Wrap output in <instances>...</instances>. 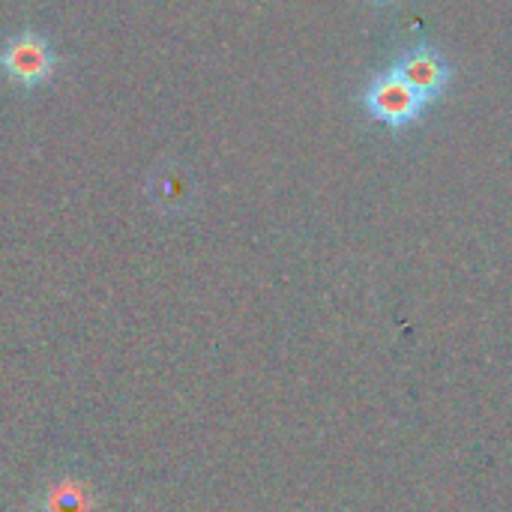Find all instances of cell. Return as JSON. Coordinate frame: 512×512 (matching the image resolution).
<instances>
[{
    "label": "cell",
    "mask_w": 512,
    "mask_h": 512,
    "mask_svg": "<svg viewBox=\"0 0 512 512\" xmlns=\"http://www.w3.org/2000/svg\"><path fill=\"white\" fill-rule=\"evenodd\" d=\"M357 99H360L363 114L372 123L390 129L393 135H402V132L420 126V120L435 108L408 81H402L390 66L381 69V72H375L363 84V90H360Z\"/></svg>",
    "instance_id": "cell-1"
},
{
    "label": "cell",
    "mask_w": 512,
    "mask_h": 512,
    "mask_svg": "<svg viewBox=\"0 0 512 512\" xmlns=\"http://www.w3.org/2000/svg\"><path fill=\"white\" fill-rule=\"evenodd\" d=\"M0 69L12 84H18L24 90H36L51 81V75L57 69V54L39 30L27 27L3 42Z\"/></svg>",
    "instance_id": "cell-3"
},
{
    "label": "cell",
    "mask_w": 512,
    "mask_h": 512,
    "mask_svg": "<svg viewBox=\"0 0 512 512\" xmlns=\"http://www.w3.org/2000/svg\"><path fill=\"white\" fill-rule=\"evenodd\" d=\"M390 69L402 81H408L429 105H438L456 84V66L450 63L444 48H438V45H432L426 39L405 45L393 57Z\"/></svg>",
    "instance_id": "cell-2"
},
{
    "label": "cell",
    "mask_w": 512,
    "mask_h": 512,
    "mask_svg": "<svg viewBox=\"0 0 512 512\" xmlns=\"http://www.w3.org/2000/svg\"><path fill=\"white\" fill-rule=\"evenodd\" d=\"M93 510V498L90 489L81 486L78 480H63L57 486L48 489L42 512H90Z\"/></svg>",
    "instance_id": "cell-5"
},
{
    "label": "cell",
    "mask_w": 512,
    "mask_h": 512,
    "mask_svg": "<svg viewBox=\"0 0 512 512\" xmlns=\"http://www.w3.org/2000/svg\"><path fill=\"white\" fill-rule=\"evenodd\" d=\"M360 3H366L372 9H393V6H399V0H360Z\"/></svg>",
    "instance_id": "cell-6"
},
{
    "label": "cell",
    "mask_w": 512,
    "mask_h": 512,
    "mask_svg": "<svg viewBox=\"0 0 512 512\" xmlns=\"http://www.w3.org/2000/svg\"><path fill=\"white\" fill-rule=\"evenodd\" d=\"M147 189H150V198H153L162 210H168V213L186 210V207L192 204V195H195L189 177H186L180 168H159V171L150 177Z\"/></svg>",
    "instance_id": "cell-4"
}]
</instances>
